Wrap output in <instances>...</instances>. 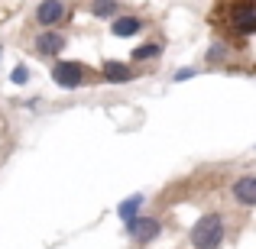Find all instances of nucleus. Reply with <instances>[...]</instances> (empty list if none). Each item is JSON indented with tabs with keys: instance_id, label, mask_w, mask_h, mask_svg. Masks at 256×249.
Segmentation results:
<instances>
[{
	"instance_id": "obj_9",
	"label": "nucleus",
	"mask_w": 256,
	"mask_h": 249,
	"mask_svg": "<svg viewBox=\"0 0 256 249\" xmlns=\"http://www.w3.org/2000/svg\"><path fill=\"white\" fill-rule=\"evenodd\" d=\"M140 29H143V23H140V16H117V19H114V23H110V32H114V36H136V32Z\"/></svg>"
},
{
	"instance_id": "obj_7",
	"label": "nucleus",
	"mask_w": 256,
	"mask_h": 249,
	"mask_svg": "<svg viewBox=\"0 0 256 249\" xmlns=\"http://www.w3.org/2000/svg\"><path fill=\"white\" fill-rule=\"evenodd\" d=\"M100 75H104V81L120 84V81H130V78H133V71H130V65H124V62H104Z\"/></svg>"
},
{
	"instance_id": "obj_10",
	"label": "nucleus",
	"mask_w": 256,
	"mask_h": 249,
	"mask_svg": "<svg viewBox=\"0 0 256 249\" xmlns=\"http://www.w3.org/2000/svg\"><path fill=\"white\" fill-rule=\"evenodd\" d=\"M120 10L117 0H91V16L104 19V16H114V13Z\"/></svg>"
},
{
	"instance_id": "obj_13",
	"label": "nucleus",
	"mask_w": 256,
	"mask_h": 249,
	"mask_svg": "<svg viewBox=\"0 0 256 249\" xmlns=\"http://www.w3.org/2000/svg\"><path fill=\"white\" fill-rule=\"evenodd\" d=\"M10 81L13 84H26V81H30V68H26V65H16L13 75H10Z\"/></svg>"
},
{
	"instance_id": "obj_8",
	"label": "nucleus",
	"mask_w": 256,
	"mask_h": 249,
	"mask_svg": "<svg viewBox=\"0 0 256 249\" xmlns=\"http://www.w3.org/2000/svg\"><path fill=\"white\" fill-rule=\"evenodd\" d=\"M36 49L42 52V55H58V52L65 49V36H58V32H42V36L36 39Z\"/></svg>"
},
{
	"instance_id": "obj_6",
	"label": "nucleus",
	"mask_w": 256,
	"mask_h": 249,
	"mask_svg": "<svg viewBox=\"0 0 256 249\" xmlns=\"http://www.w3.org/2000/svg\"><path fill=\"white\" fill-rule=\"evenodd\" d=\"M234 198H237L240 204H246V207L256 204V178L253 175H246V178H240L237 185H234Z\"/></svg>"
},
{
	"instance_id": "obj_2",
	"label": "nucleus",
	"mask_w": 256,
	"mask_h": 249,
	"mask_svg": "<svg viewBox=\"0 0 256 249\" xmlns=\"http://www.w3.org/2000/svg\"><path fill=\"white\" fill-rule=\"evenodd\" d=\"M159 220L156 217H133L126 220V233H130V240H136V243H150V240L159 237Z\"/></svg>"
},
{
	"instance_id": "obj_11",
	"label": "nucleus",
	"mask_w": 256,
	"mask_h": 249,
	"mask_svg": "<svg viewBox=\"0 0 256 249\" xmlns=\"http://www.w3.org/2000/svg\"><path fill=\"white\" fill-rule=\"evenodd\" d=\"M140 207H143V198H140V194H136V198H130V201H124V204L117 207L120 220H124V224H126V220H133V217H136V211H140Z\"/></svg>"
},
{
	"instance_id": "obj_4",
	"label": "nucleus",
	"mask_w": 256,
	"mask_h": 249,
	"mask_svg": "<svg viewBox=\"0 0 256 249\" xmlns=\"http://www.w3.org/2000/svg\"><path fill=\"white\" fill-rule=\"evenodd\" d=\"M36 19L42 26H56L65 19V3L62 0H42V3L36 6Z\"/></svg>"
},
{
	"instance_id": "obj_5",
	"label": "nucleus",
	"mask_w": 256,
	"mask_h": 249,
	"mask_svg": "<svg viewBox=\"0 0 256 249\" xmlns=\"http://www.w3.org/2000/svg\"><path fill=\"white\" fill-rule=\"evenodd\" d=\"M234 29L240 32V36H250L256 32V6L253 3H244L234 10Z\"/></svg>"
},
{
	"instance_id": "obj_3",
	"label": "nucleus",
	"mask_w": 256,
	"mask_h": 249,
	"mask_svg": "<svg viewBox=\"0 0 256 249\" xmlns=\"http://www.w3.org/2000/svg\"><path fill=\"white\" fill-rule=\"evenodd\" d=\"M52 81L58 87H78L84 81V71L78 62H58L56 68H52Z\"/></svg>"
},
{
	"instance_id": "obj_1",
	"label": "nucleus",
	"mask_w": 256,
	"mask_h": 249,
	"mask_svg": "<svg viewBox=\"0 0 256 249\" xmlns=\"http://www.w3.org/2000/svg\"><path fill=\"white\" fill-rule=\"evenodd\" d=\"M224 243V220L220 214H208L192 227V246L194 249H218Z\"/></svg>"
},
{
	"instance_id": "obj_14",
	"label": "nucleus",
	"mask_w": 256,
	"mask_h": 249,
	"mask_svg": "<svg viewBox=\"0 0 256 249\" xmlns=\"http://www.w3.org/2000/svg\"><path fill=\"white\" fill-rule=\"evenodd\" d=\"M218 58H224V45H214V49L208 52V62H218Z\"/></svg>"
},
{
	"instance_id": "obj_12",
	"label": "nucleus",
	"mask_w": 256,
	"mask_h": 249,
	"mask_svg": "<svg viewBox=\"0 0 256 249\" xmlns=\"http://www.w3.org/2000/svg\"><path fill=\"white\" fill-rule=\"evenodd\" d=\"M159 45L156 42H150V45H140V49H133V62H143V58H152V55H159Z\"/></svg>"
}]
</instances>
